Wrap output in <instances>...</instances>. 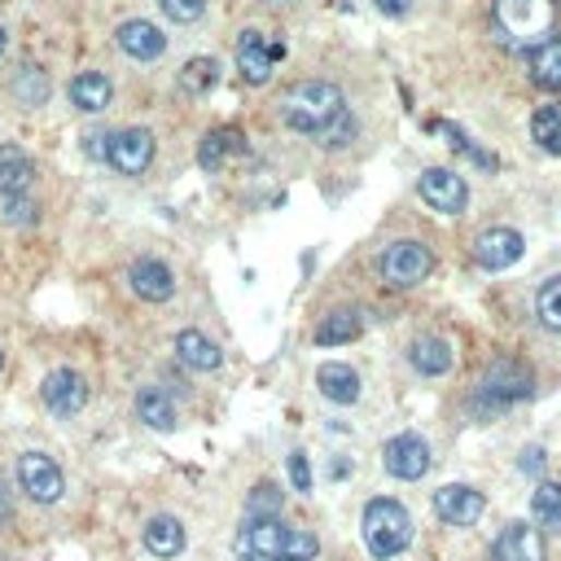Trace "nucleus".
Listing matches in <instances>:
<instances>
[{"label":"nucleus","instance_id":"obj_16","mask_svg":"<svg viewBox=\"0 0 561 561\" xmlns=\"http://www.w3.org/2000/svg\"><path fill=\"white\" fill-rule=\"evenodd\" d=\"M237 552L241 557H280L286 552V526L276 517H250L246 530L237 535Z\"/></svg>","mask_w":561,"mask_h":561},{"label":"nucleus","instance_id":"obj_26","mask_svg":"<svg viewBox=\"0 0 561 561\" xmlns=\"http://www.w3.org/2000/svg\"><path fill=\"white\" fill-rule=\"evenodd\" d=\"M360 334H365L360 312H330V317L317 325V343H321V347H343V343H356Z\"/></svg>","mask_w":561,"mask_h":561},{"label":"nucleus","instance_id":"obj_8","mask_svg":"<svg viewBox=\"0 0 561 561\" xmlns=\"http://www.w3.org/2000/svg\"><path fill=\"white\" fill-rule=\"evenodd\" d=\"M417 193H421V202H426L430 211H439V215H461L465 202H469L465 176H456L452 167H430V171H421Z\"/></svg>","mask_w":561,"mask_h":561},{"label":"nucleus","instance_id":"obj_6","mask_svg":"<svg viewBox=\"0 0 561 561\" xmlns=\"http://www.w3.org/2000/svg\"><path fill=\"white\" fill-rule=\"evenodd\" d=\"M19 487H23L27 500H36V504H58V500L67 496V478H62L58 461L45 456V452H23V456H19Z\"/></svg>","mask_w":561,"mask_h":561},{"label":"nucleus","instance_id":"obj_11","mask_svg":"<svg viewBox=\"0 0 561 561\" xmlns=\"http://www.w3.org/2000/svg\"><path fill=\"white\" fill-rule=\"evenodd\" d=\"M522 250H526V241H522L517 228H487L474 241V263L487 267V272H504V267H513L522 259Z\"/></svg>","mask_w":561,"mask_h":561},{"label":"nucleus","instance_id":"obj_37","mask_svg":"<svg viewBox=\"0 0 561 561\" xmlns=\"http://www.w3.org/2000/svg\"><path fill=\"white\" fill-rule=\"evenodd\" d=\"M32 219H36V202L32 198H23V193L5 198V224H32Z\"/></svg>","mask_w":561,"mask_h":561},{"label":"nucleus","instance_id":"obj_21","mask_svg":"<svg viewBox=\"0 0 561 561\" xmlns=\"http://www.w3.org/2000/svg\"><path fill=\"white\" fill-rule=\"evenodd\" d=\"M32 176H36V167H32L27 150H19V145H0V193H5V198L23 193V189L32 184Z\"/></svg>","mask_w":561,"mask_h":561},{"label":"nucleus","instance_id":"obj_40","mask_svg":"<svg viewBox=\"0 0 561 561\" xmlns=\"http://www.w3.org/2000/svg\"><path fill=\"white\" fill-rule=\"evenodd\" d=\"M539 465H544V447H526V452H522V469L535 474Z\"/></svg>","mask_w":561,"mask_h":561},{"label":"nucleus","instance_id":"obj_43","mask_svg":"<svg viewBox=\"0 0 561 561\" xmlns=\"http://www.w3.org/2000/svg\"><path fill=\"white\" fill-rule=\"evenodd\" d=\"M241 561H272V557H241Z\"/></svg>","mask_w":561,"mask_h":561},{"label":"nucleus","instance_id":"obj_41","mask_svg":"<svg viewBox=\"0 0 561 561\" xmlns=\"http://www.w3.org/2000/svg\"><path fill=\"white\" fill-rule=\"evenodd\" d=\"M10 517V496H5V487H0V522Z\"/></svg>","mask_w":561,"mask_h":561},{"label":"nucleus","instance_id":"obj_34","mask_svg":"<svg viewBox=\"0 0 561 561\" xmlns=\"http://www.w3.org/2000/svg\"><path fill=\"white\" fill-rule=\"evenodd\" d=\"M163 5V14L171 19V23H180V27H189V23H198L202 14H206V0H158Z\"/></svg>","mask_w":561,"mask_h":561},{"label":"nucleus","instance_id":"obj_28","mask_svg":"<svg viewBox=\"0 0 561 561\" xmlns=\"http://www.w3.org/2000/svg\"><path fill=\"white\" fill-rule=\"evenodd\" d=\"M535 84L561 93V36H552L535 49Z\"/></svg>","mask_w":561,"mask_h":561},{"label":"nucleus","instance_id":"obj_7","mask_svg":"<svg viewBox=\"0 0 561 561\" xmlns=\"http://www.w3.org/2000/svg\"><path fill=\"white\" fill-rule=\"evenodd\" d=\"M102 158L115 171H123V176L150 171V163H154V136H150V128H119V132H110Z\"/></svg>","mask_w":561,"mask_h":561},{"label":"nucleus","instance_id":"obj_30","mask_svg":"<svg viewBox=\"0 0 561 561\" xmlns=\"http://www.w3.org/2000/svg\"><path fill=\"white\" fill-rule=\"evenodd\" d=\"M530 513L548 530H561V482H539L535 496H530Z\"/></svg>","mask_w":561,"mask_h":561},{"label":"nucleus","instance_id":"obj_24","mask_svg":"<svg viewBox=\"0 0 561 561\" xmlns=\"http://www.w3.org/2000/svg\"><path fill=\"white\" fill-rule=\"evenodd\" d=\"M136 413H141V421H145L150 430H176V404H171V395L158 391V386H145V391L136 395Z\"/></svg>","mask_w":561,"mask_h":561},{"label":"nucleus","instance_id":"obj_1","mask_svg":"<svg viewBox=\"0 0 561 561\" xmlns=\"http://www.w3.org/2000/svg\"><path fill=\"white\" fill-rule=\"evenodd\" d=\"M496 27L504 36V45L513 49H539L544 40H552L557 27V0H496Z\"/></svg>","mask_w":561,"mask_h":561},{"label":"nucleus","instance_id":"obj_22","mask_svg":"<svg viewBox=\"0 0 561 561\" xmlns=\"http://www.w3.org/2000/svg\"><path fill=\"white\" fill-rule=\"evenodd\" d=\"M317 382H321V395L334 399V404H356L360 399V373L351 365H321Z\"/></svg>","mask_w":561,"mask_h":561},{"label":"nucleus","instance_id":"obj_5","mask_svg":"<svg viewBox=\"0 0 561 561\" xmlns=\"http://www.w3.org/2000/svg\"><path fill=\"white\" fill-rule=\"evenodd\" d=\"M530 373L522 369V365H513V360H500V365H491L487 369V378H482V386H478V395H474V408L487 417V413H504L509 404H517V399H526L530 395Z\"/></svg>","mask_w":561,"mask_h":561},{"label":"nucleus","instance_id":"obj_33","mask_svg":"<svg viewBox=\"0 0 561 561\" xmlns=\"http://www.w3.org/2000/svg\"><path fill=\"white\" fill-rule=\"evenodd\" d=\"M321 552V539L312 535V530H303V526H286V552L280 557H295V561H312Z\"/></svg>","mask_w":561,"mask_h":561},{"label":"nucleus","instance_id":"obj_45","mask_svg":"<svg viewBox=\"0 0 561 561\" xmlns=\"http://www.w3.org/2000/svg\"><path fill=\"white\" fill-rule=\"evenodd\" d=\"M0 369H5V356H0Z\"/></svg>","mask_w":561,"mask_h":561},{"label":"nucleus","instance_id":"obj_18","mask_svg":"<svg viewBox=\"0 0 561 561\" xmlns=\"http://www.w3.org/2000/svg\"><path fill=\"white\" fill-rule=\"evenodd\" d=\"M145 548H150L158 561L180 557V552H184V526H180V517H171V513L150 517V522H145Z\"/></svg>","mask_w":561,"mask_h":561},{"label":"nucleus","instance_id":"obj_12","mask_svg":"<svg viewBox=\"0 0 561 561\" xmlns=\"http://www.w3.org/2000/svg\"><path fill=\"white\" fill-rule=\"evenodd\" d=\"M491 561H544V535L530 522H509L496 544H491Z\"/></svg>","mask_w":561,"mask_h":561},{"label":"nucleus","instance_id":"obj_35","mask_svg":"<svg viewBox=\"0 0 561 561\" xmlns=\"http://www.w3.org/2000/svg\"><path fill=\"white\" fill-rule=\"evenodd\" d=\"M351 136H356V119H351V110H343L325 132H317V141H321V145H330V150H334V145H347Z\"/></svg>","mask_w":561,"mask_h":561},{"label":"nucleus","instance_id":"obj_42","mask_svg":"<svg viewBox=\"0 0 561 561\" xmlns=\"http://www.w3.org/2000/svg\"><path fill=\"white\" fill-rule=\"evenodd\" d=\"M5 45H10V36H5V32H0V53H5Z\"/></svg>","mask_w":561,"mask_h":561},{"label":"nucleus","instance_id":"obj_39","mask_svg":"<svg viewBox=\"0 0 561 561\" xmlns=\"http://www.w3.org/2000/svg\"><path fill=\"white\" fill-rule=\"evenodd\" d=\"M373 5H378L382 14H391V19H404V14H408V5H413V0H373Z\"/></svg>","mask_w":561,"mask_h":561},{"label":"nucleus","instance_id":"obj_38","mask_svg":"<svg viewBox=\"0 0 561 561\" xmlns=\"http://www.w3.org/2000/svg\"><path fill=\"white\" fill-rule=\"evenodd\" d=\"M290 478H295V487H299V491H312V465H308V456H303V452H295V456H290Z\"/></svg>","mask_w":561,"mask_h":561},{"label":"nucleus","instance_id":"obj_10","mask_svg":"<svg viewBox=\"0 0 561 561\" xmlns=\"http://www.w3.org/2000/svg\"><path fill=\"white\" fill-rule=\"evenodd\" d=\"M280 62V45H272L263 32H241L237 40V71L246 84H267L272 80V67Z\"/></svg>","mask_w":561,"mask_h":561},{"label":"nucleus","instance_id":"obj_9","mask_svg":"<svg viewBox=\"0 0 561 561\" xmlns=\"http://www.w3.org/2000/svg\"><path fill=\"white\" fill-rule=\"evenodd\" d=\"M382 461H386V474L391 478H404V482H417L430 474V443L421 434H395L386 447H382Z\"/></svg>","mask_w":561,"mask_h":561},{"label":"nucleus","instance_id":"obj_14","mask_svg":"<svg viewBox=\"0 0 561 561\" xmlns=\"http://www.w3.org/2000/svg\"><path fill=\"white\" fill-rule=\"evenodd\" d=\"M40 395H45V404H49L58 417H75V413L88 404V382H84L75 369H53V373L45 378Z\"/></svg>","mask_w":561,"mask_h":561},{"label":"nucleus","instance_id":"obj_15","mask_svg":"<svg viewBox=\"0 0 561 561\" xmlns=\"http://www.w3.org/2000/svg\"><path fill=\"white\" fill-rule=\"evenodd\" d=\"M482 509H487L482 491H474L465 482H452V487H439L434 491V513L443 522H452V526H474L482 517Z\"/></svg>","mask_w":561,"mask_h":561},{"label":"nucleus","instance_id":"obj_3","mask_svg":"<svg viewBox=\"0 0 561 561\" xmlns=\"http://www.w3.org/2000/svg\"><path fill=\"white\" fill-rule=\"evenodd\" d=\"M360 535H365V548L378 557V561H391L395 552L408 548L413 539V517L399 500H369L365 517H360Z\"/></svg>","mask_w":561,"mask_h":561},{"label":"nucleus","instance_id":"obj_44","mask_svg":"<svg viewBox=\"0 0 561 561\" xmlns=\"http://www.w3.org/2000/svg\"><path fill=\"white\" fill-rule=\"evenodd\" d=\"M272 561H295V557H272Z\"/></svg>","mask_w":561,"mask_h":561},{"label":"nucleus","instance_id":"obj_27","mask_svg":"<svg viewBox=\"0 0 561 561\" xmlns=\"http://www.w3.org/2000/svg\"><path fill=\"white\" fill-rule=\"evenodd\" d=\"M530 136H535L539 150L561 154V106H539L530 115Z\"/></svg>","mask_w":561,"mask_h":561},{"label":"nucleus","instance_id":"obj_20","mask_svg":"<svg viewBox=\"0 0 561 561\" xmlns=\"http://www.w3.org/2000/svg\"><path fill=\"white\" fill-rule=\"evenodd\" d=\"M110 97H115V88H110V80L97 75V71H84V75L71 80V106L84 110V115H102V110L110 106Z\"/></svg>","mask_w":561,"mask_h":561},{"label":"nucleus","instance_id":"obj_31","mask_svg":"<svg viewBox=\"0 0 561 561\" xmlns=\"http://www.w3.org/2000/svg\"><path fill=\"white\" fill-rule=\"evenodd\" d=\"M535 321L544 330H557L561 334V276H552V280H544V286H539V295H535Z\"/></svg>","mask_w":561,"mask_h":561},{"label":"nucleus","instance_id":"obj_2","mask_svg":"<svg viewBox=\"0 0 561 561\" xmlns=\"http://www.w3.org/2000/svg\"><path fill=\"white\" fill-rule=\"evenodd\" d=\"M343 110H347L343 93L334 84H325V80H308V84H299V88L286 93V123L295 132H308V136L325 132Z\"/></svg>","mask_w":561,"mask_h":561},{"label":"nucleus","instance_id":"obj_25","mask_svg":"<svg viewBox=\"0 0 561 561\" xmlns=\"http://www.w3.org/2000/svg\"><path fill=\"white\" fill-rule=\"evenodd\" d=\"M241 150H246V141H241L237 128H215V132L202 141L198 163H202L206 171H215V167H224V158H232V154H241Z\"/></svg>","mask_w":561,"mask_h":561},{"label":"nucleus","instance_id":"obj_32","mask_svg":"<svg viewBox=\"0 0 561 561\" xmlns=\"http://www.w3.org/2000/svg\"><path fill=\"white\" fill-rule=\"evenodd\" d=\"M246 513H250V517H276V513H280V491H276V482H259V487L246 496Z\"/></svg>","mask_w":561,"mask_h":561},{"label":"nucleus","instance_id":"obj_23","mask_svg":"<svg viewBox=\"0 0 561 561\" xmlns=\"http://www.w3.org/2000/svg\"><path fill=\"white\" fill-rule=\"evenodd\" d=\"M176 351H180V360H184L189 369H202V373H211V369L224 365V351H219L206 334H198V330H184V334L176 338Z\"/></svg>","mask_w":561,"mask_h":561},{"label":"nucleus","instance_id":"obj_29","mask_svg":"<svg viewBox=\"0 0 561 561\" xmlns=\"http://www.w3.org/2000/svg\"><path fill=\"white\" fill-rule=\"evenodd\" d=\"M215 80H219V62H215V58H193V62H184V67H180V88H184V93H193V97L211 93V88H215Z\"/></svg>","mask_w":561,"mask_h":561},{"label":"nucleus","instance_id":"obj_4","mask_svg":"<svg viewBox=\"0 0 561 561\" xmlns=\"http://www.w3.org/2000/svg\"><path fill=\"white\" fill-rule=\"evenodd\" d=\"M378 272H382L386 286L413 290V286H421V280L434 272V250L426 241H391L382 250V259H378Z\"/></svg>","mask_w":561,"mask_h":561},{"label":"nucleus","instance_id":"obj_17","mask_svg":"<svg viewBox=\"0 0 561 561\" xmlns=\"http://www.w3.org/2000/svg\"><path fill=\"white\" fill-rule=\"evenodd\" d=\"M115 40H119V49H123L128 58H136V62H154V58H163V49H167L163 32H158L154 23H145V19L123 23V27L115 32Z\"/></svg>","mask_w":561,"mask_h":561},{"label":"nucleus","instance_id":"obj_36","mask_svg":"<svg viewBox=\"0 0 561 561\" xmlns=\"http://www.w3.org/2000/svg\"><path fill=\"white\" fill-rule=\"evenodd\" d=\"M14 88H19V97H27L32 106H40V102H45V75H40L36 67H27V71H23V80H14Z\"/></svg>","mask_w":561,"mask_h":561},{"label":"nucleus","instance_id":"obj_13","mask_svg":"<svg viewBox=\"0 0 561 561\" xmlns=\"http://www.w3.org/2000/svg\"><path fill=\"white\" fill-rule=\"evenodd\" d=\"M128 280H132L136 299H145V303H167V299L176 295V276H171V267H167L163 259H154V254L136 259V263L128 267Z\"/></svg>","mask_w":561,"mask_h":561},{"label":"nucleus","instance_id":"obj_19","mask_svg":"<svg viewBox=\"0 0 561 561\" xmlns=\"http://www.w3.org/2000/svg\"><path fill=\"white\" fill-rule=\"evenodd\" d=\"M408 360L421 378H443L452 369V347L439 338V334H421L413 347H408Z\"/></svg>","mask_w":561,"mask_h":561}]
</instances>
